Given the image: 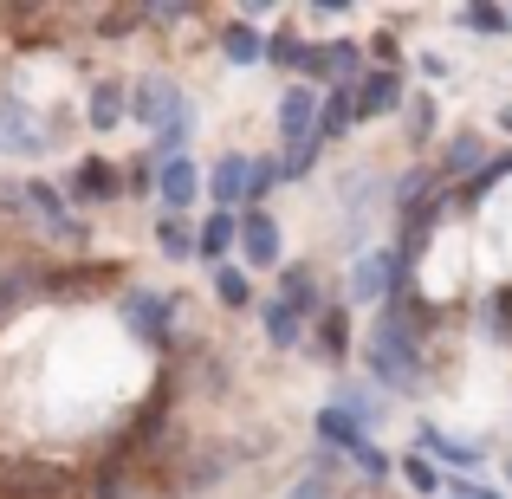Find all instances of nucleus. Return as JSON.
Instances as JSON below:
<instances>
[{
	"mask_svg": "<svg viewBox=\"0 0 512 499\" xmlns=\"http://www.w3.org/2000/svg\"><path fill=\"white\" fill-rule=\"evenodd\" d=\"M0 143H7L13 156H39L46 150V124H39L33 111H26V98H0Z\"/></svg>",
	"mask_w": 512,
	"mask_h": 499,
	"instance_id": "nucleus-12",
	"label": "nucleus"
},
{
	"mask_svg": "<svg viewBox=\"0 0 512 499\" xmlns=\"http://www.w3.org/2000/svg\"><path fill=\"white\" fill-rule=\"evenodd\" d=\"M98 499H137L130 480H124V467H104V474H98Z\"/></svg>",
	"mask_w": 512,
	"mask_h": 499,
	"instance_id": "nucleus-37",
	"label": "nucleus"
},
{
	"mask_svg": "<svg viewBox=\"0 0 512 499\" xmlns=\"http://www.w3.org/2000/svg\"><path fill=\"white\" fill-rule=\"evenodd\" d=\"M221 52H227L234 65H260V59H266V39L253 33L247 20H234V26H221Z\"/></svg>",
	"mask_w": 512,
	"mask_h": 499,
	"instance_id": "nucleus-25",
	"label": "nucleus"
},
{
	"mask_svg": "<svg viewBox=\"0 0 512 499\" xmlns=\"http://www.w3.org/2000/svg\"><path fill=\"white\" fill-rule=\"evenodd\" d=\"M26 214H33L46 234H59L65 247H85V240H91V227L78 221L72 208H65V195H59L52 182H26Z\"/></svg>",
	"mask_w": 512,
	"mask_h": 499,
	"instance_id": "nucleus-7",
	"label": "nucleus"
},
{
	"mask_svg": "<svg viewBox=\"0 0 512 499\" xmlns=\"http://www.w3.org/2000/svg\"><path fill=\"white\" fill-rule=\"evenodd\" d=\"M318 150H325V143H299V150H286V163H279V175H286V182H305V175H312V163H318Z\"/></svg>",
	"mask_w": 512,
	"mask_h": 499,
	"instance_id": "nucleus-31",
	"label": "nucleus"
},
{
	"mask_svg": "<svg viewBox=\"0 0 512 499\" xmlns=\"http://www.w3.org/2000/svg\"><path fill=\"white\" fill-rule=\"evenodd\" d=\"M286 499H331V480H325V474H305V480H299V487H292Z\"/></svg>",
	"mask_w": 512,
	"mask_h": 499,
	"instance_id": "nucleus-38",
	"label": "nucleus"
},
{
	"mask_svg": "<svg viewBox=\"0 0 512 499\" xmlns=\"http://www.w3.org/2000/svg\"><path fill=\"white\" fill-rule=\"evenodd\" d=\"M480 169H487V137H480V130H454V137L441 143V169L435 175L461 188L467 175H480Z\"/></svg>",
	"mask_w": 512,
	"mask_h": 499,
	"instance_id": "nucleus-13",
	"label": "nucleus"
},
{
	"mask_svg": "<svg viewBox=\"0 0 512 499\" xmlns=\"http://www.w3.org/2000/svg\"><path fill=\"white\" fill-rule=\"evenodd\" d=\"M130 117L156 130V150H150L156 163H163V156H182L188 130H195V111H188L182 91L163 85V78H143V85H137V98H130Z\"/></svg>",
	"mask_w": 512,
	"mask_h": 499,
	"instance_id": "nucleus-2",
	"label": "nucleus"
},
{
	"mask_svg": "<svg viewBox=\"0 0 512 499\" xmlns=\"http://www.w3.org/2000/svg\"><path fill=\"white\" fill-rule=\"evenodd\" d=\"M175 312H182V299H175V292H130V299H124L130 337H143L150 350H163L169 337H175Z\"/></svg>",
	"mask_w": 512,
	"mask_h": 499,
	"instance_id": "nucleus-6",
	"label": "nucleus"
},
{
	"mask_svg": "<svg viewBox=\"0 0 512 499\" xmlns=\"http://www.w3.org/2000/svg\"><path fill=\"white\" fill-rule=\"evenodd\" d=\"M130 26H143V7H124V13H98V33H104V39H124Z\"/></svg>",
	"mask_w": 512,
	"mask_h": 499,
	"instance_id": "nucleus-35",
	"label": "nucleus"
},
{
	"mask_svg": "<svg viewBox=\"0 0 512 499\" xmlns=\"http://www.w3.org/2000/svg\"><path fill=\"white\" fill-rule=\"evenodd\" d=\"M156 247H163V260H195V227L169 214V221H156Z\"/></svg>",
	"mask_w": 512,
	"mask_h": 499,
	"instance_id": "nucleus-27",
	"label": "nucleus"
},
{
	"mask_svg": "<svg viewBox=\"0 0 512 499\" xmlns=\"http://www.w3.org/2000/svg\"><path fill=\"white\" fill-rule=\"evenodd\" d=\"M402 117H409V143H428V137H435V98H428V91L402 104Z\"/></svg>",
	"mask_w": 512,
	"mask_h": 499,
	"instance_id": "nucleus-30",
	"label": "nucleus"
},
{
	"mask_svg": "<svg viewBox=\"0 0 512 499\" xmlns=\"http://www.w3.org/2000/svg\"><path fill=\"white\" fill-rule=\"evenodd\" d=\"M396 474L409 480V493H422V499H441V487H448V474H441V467L428 461L422 448H409V454H402V461H396Z\"/></svg>",
	"mask_w": 512,
	"mask_h": 499,
	"instance_id": "nucleus-23",
	"label": "nucleus"
},
{
	"mask_svg": "<svg viewBox=\"0 0 512 499\" xmlns=\"http://www.w3.org/2000/svg\"><path fill=\"white\" fill-rule=\"evenodd\" d=\"M350 467H357V474L370 480V487H383V480L396 474V454H383V448H376V441H363V448L350 454Z\"/></svg>",
	"mask_w": 512,
	"mask_h": 499,
	"instance_id": "nucleus-29",
	"label": "nucleus"
},
{
	"mask_svg": "<svg viewBox=\"0 0 512 499\" xmlns=\"http://www.w3.org/2000/svg\"><path fill=\"white\" fill-rule=\"evenodd\" d=\"M312 325H318V350H325V363H344L350 357V318H344V305H325Z\"/></svg>",
	"mask_w": 512,
	"mask_h": 499,
	"instance_id": "nucleus-24",
	"label": "nucleus"
},
{
	"mask_svg": "<svg viewBox=\"0 0 512 499\" xmlns=\"http://www.w3.org/2000/svg\"><path fill=\"white\" fill-rule=\"evenodd\" d=\"M331 409H344L350 422L363 428V435H376V428H383V389H370V383H338V396H331Z\"/></svg>",
	"mask_w": 512,
	"mask_h": 499,
	"instance_id": "nucleus-16",
	"label": "nucleus"
},
{
	"mask_svg": "<svg viewBox=\"0 0 512 499\" xmlns=\"http://www.w3.org/2000/svg\"><path fill=\"white\" fill-rule=\"evenodd\" d=\"M312 59H318V46L299 39V33H273L266 39V65H279V72H305L312 78Z\"/></svg>",
	"mask_w": 512,
	"mask_h": 499,
	"instance_id": "nucleus-22",
	"label": "nucleus"
},
{
	"mask_svg": "<svg viewBox=\"0 0 512 499\" xmlns=\"http://www.w3.org/2000/svg\"><path fill=\"white\" fill-rule=\"evenodd\" d=\"M247 175H253V156H221L208 175V188H214V208L221 214H234L240 201H247Z\"/></svg>",
	"mask_w": 512,
	"mask_h": 499,
	"instance_id": "nucleus-17",
	"label": "nucleus"
},
{
	"mask_svg": "<svg viewBox=\"0 0 512 499\" xmlns=\"http://www.w3.org/2000/svg\"><path fill=\"white\" fill-rule=\"evenodd\" d=\"M363 441H370V435H363V428L350 422L344 409H331V402L318 409V448H325V454H344V461H350V454H357Z\"/></svg>",
	"mask_w": 512,
	"mask_h": 499,
	"instance_id": "nucleus-19",
	"label": "nucleus"
},
{
	"mask_svg": "<svg viewBox=\"0 0 512 499\" xmlns=\"http://www.w3.org/2000/svg\"><path fill=\"white\" fill-rule=\"evenodd\" d=\"M20 305H26V279L20 273H0V325H7Z\"/></svg>",
	"mask_w": 512,
	"mask_h": 499,
	"instance_id": "nucleus-34",
	"label": "nucleus"
},
{
	"mask_svg": "<svg viewBox=\"0 0 512 499\" xmlns=\"http://www.w3.org/2000/svg\"><path fill=\"white\" fill-rule=\"evenodd\" d=\"M435 325V312H428L415 292H402V299H389L383 312H376L370 325V344H363V363H370V383L389 389V396H415L428 376L422 363V331Z\"/></svg>",
	"mask_w": 512,
	"mask_h": 499,
	"instance_id": "nucleus-1",
	"label": "nucleus"
},
{
	"mask_svg": "<svg viewBox=\"0 0 512 499\" xmlns=\"http://www.w3.org/2000/svg\"><path fill=\"white\" fill-rule=\"evenodd\" d=\"M260 325H266V344H273V350H299V344H305V318L292 312L279 292L260 305Z\"/></svg>",
	"mask_w": 512,
	"mask_h": 499,
	"instance_id": "nucleus-18",
	"label": "nucleus"
},
{
	"mask_svg": "<svg viewBox=\"0 0 512 499\" xmlns=\"http://www.w3.org/2000/svg\"><path fill=\"white\" fill-rule=\"evenodd\" d=\"M273 182H279V163H273V156H260L253 175H247V201H266V195H273Z\"/></svg>",
	"mask_w": 512,
	"mask_h": 499,
	"instance_id": "nucleus-33",
	"label": "nucleus"
},
{
	"mask_svg": "<svg viewBox=\"0 0 512 499\" xmlns=\"http://www.w3.org/2000/svg\"><path fill=\"white\" fill-rule=\"evenodd\" d=\"M279 299L292 305L299 318H318L325 312V286H318V266H279Z\"/></svg>",
	"mask_w": 512,
	"mask_h": 499,
	"instance_id": "nucleus-14",
	"label": "nucleus"
},
{
	"mask_svg": "<svg viewBox=\"0 0 512 499\" xmlns=\"http://www.w3.org/2000/svg\"><path fill=\"white\" fill-rule=\"evenodd\" d=\"M65 487H72V467L65 461H39V454L0 461V499H59Z\"/></svg>",
	"mask_w": 512,
	"mask_h": 499,
	"instance_id": "nucleus-4",
	"label": "nucleus"
},
{
	"mask_svg": "<svg viewBox=\"0 0 512 499\" xmlns=\"http://www.w3.org/2000/svg\"><path fill=\"white\" fill-rule=\"evenodd\" d=\"M91 130H117L130 117V91L117 85V78H104V85H91V104H85Z\"/></svg>",
	"mask_w": 512,
	"mask_h": 499,
	"instance_id": "nucleus-20",
	"label": "nucleus"
},
{
	"mask_svg": "<svg viewBox=\"0 0 512 499\" xmlns=\"http://www.w3.org/2000/svg\"><path fill=\"white\" fill-rule=\"evenodd\" d=\"M240 260H247V266H279V260H286L279 221L266 208H247V214H240Z\"/></svg>",
	"mask_w": 512,
	"mask_h": 499,
	"instance_id": "nucleus-10",
	"label": "nucleus"
},
{
	"mask_svg": "<svg viewBox=\"0 0 512 499\" xmlns=\"http://www.w3.org/2000/svg\"><path fill=\"white\" fill-rule=\"evenodd\" d=\"M415 448L454 480H480V467H487V448H480V441H461V435H448V428H435V422L415 428Z\"/></svg>",
	"mask_w": 512,
	"mask_h": 499,
	"instance_id": "nucleus-5",
	"label": "nucleus"
},
{
	"mask_svg": "<svg viewBox=\"0 0 512 499\" xmlns=\"http://www.w3.org/2000/svg\"><path fill=\"white\" fill-rule=\"evenodd\" d=\"M454 26H467V33H480V39H506L512 33V7H461Z\"/></svg>",
	"mask_w": 512,
	"mask_h": 499,
	"instance_id": "nucleus-26",
	"label": "nucleus"
},
{
	"mask_svg": "<svg viewBox=\"0 0 512 499\" xmlns=\"http://www.w3.org/2000/svg\"><path fill=\"white\" fill-rule=\"evenodd\" d=\"M214 292H221L227 312H247V305H253V286H247V273H240V266H214Z\"/></svg>",
	"mask_w": 512,
	"mask_h": 499,
	"instance_id": "nucleus-28",
	"label": "nucleus"
},
{
	"mask_svg": "<svg viewBox=\"0 0 512 499\" xmlns=\"http://www.w3.org/2000/svg\"><path fill=\"white\" fill-rule=\"evenodd\" d=\"M156 163V156H150ZM195 195H201V169H195V156H163V163H156V201H163L169 214H188L195 208Z\"/></svg>",
	"mask_w": 512,
	"mask_h": 499,
	"instance_id": "nucleus-9",
	"label": "nucleus"
},
{
	"mask_svg": "<svg viewBox=\"0 0 512 499\" xmlns=\"http://www.w3.org/2000/svg\"><path fill=\"white\" fill-rule=\"evenodd\" d=\"M441 499H512V493H506V487H487V480H454V474H448Z\"/></svg>",
	"mask_w": 512,
	"mask_h": 499,
	"instance_id": "nucleus-32",
	"label": "nucleus"
},
{
	"mask_svg": "<svg viewBox=\"0 0 512 499\" xmlns=\"http://www.w3.org/2000/svg\"><path fill=\"white\" fill-rule=\"evenodd\" d=\"M500 474H506V487H512V461H500Z\"/></svg>",
	"mask_w": 512,
	"mask_h": 499,
	"instance_id": "nucleus-39",
	"label": "nucleus"
},
{
	"mask_svg": "<svg viewBox=\"0 0 512 499\" xmlns=\"http://www.w3.org/2000/svg\"><path fill=\"white\" fill-rule=\"evenodd\" d=\"M279 137H286V150H299V143L318 137V91L312 85L279 91Z\"/></svg>",
	"mask_w": 512,
	"mask_h": 499,
	"instance_id": "nucleus-11",
	"label": "nucleus"
},
{
	"mask_svg": "<svg viewBox=\"0 0 512 499\" xmlns=\"http://www.w3.org/2000/svg\"><path fill=\"white\" fill-rule=\"evenodd\" d=\"M240 247V214H221L214 208L208 221L195 227V260H208V266H227V253Z\"/></svg>",
	"mask_w": 512,
	"mask_h": 499,
	"instance_id": "nucleus-15",
	"label": "nucleus"
},
{
	"mask_svg": "<svg viewBox=\"0 0 512 499\" xmlns=\"http://www.w3.org/2000/svg\"><path fill=\"white\" fill-rule=\"evenodd\" d=\"M402 104H409V91H402V72H363L357 85H350V111H357V124H370V117H396Z\"/></svg>",
	"mask_w": 512,
	"mask_h": 499,
	"instance_id": "nucleus-8",
	"label": "nucleus"
},
{
	"mask_svg": "<svg viewBox=\"0 0 512 499\" xmlns=\"http://www.w3.org/2000/svg\"><path fill=\"white\" fill-rule=\"evenodd\" d=\"M402 279H396V247H357V260H350L344 273V299L350 305H389L402 299Z\"/></svg>",
	"mask_w": 512,
	"mask_h": 499,
	"instance_id": "nucleus-3",
	"label": "nucleus"
},
{
	"mask_svg": "<svg viewBox=\"0 0 512 499\" xmlns=\"http://www.w3.org/2000/svg\"><path fill=\"white\" fill-rule=\"evenodd\" d=\"M72 195H78V201H91V208H98V201H117V169L104 163V156L78 163V169H72Z\"/></svg>",
	"mask_w": 512,
	"mask_h": 499,
	"instance_id": "nucleus-21",
	"label": "nucleus"
},
{
	"mask_svg": "<svg viewBox=\"0 0 512 499\" xmlns=\"http://www.w3.org/2000/svg\"><path fill=\"white\" fill-rule=\"evenodd\" d=\"M0 214H7V221H33V214H26V182H0Z\"/></svg>",
	"mask_w": 512,
	"mask_h": 499,
	"instance_id": "nucleus-36",
	"label": "nucleus"
}]
</instances>
